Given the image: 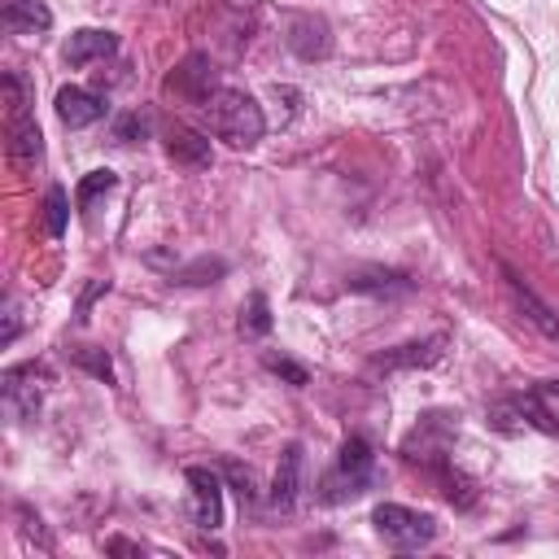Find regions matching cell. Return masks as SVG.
Instances as JSON below:
<instances>
[{
    "mask_svg": "<svg viewBox=\"0 0 559 559\" xmlns=\"http://www.w3.org/2000/svg\"><path fill=\"white\" fill-rule=\"evenodd\" d=\"M201 109L210 118V131L218 140H227L231 148H253L262 140V131H266L262 105L249 92H240V87H218Z\"/></svg>",
    "mask_w": 559,
    "mask_h": 559,
    "instance_id": "cell-1",
    "label": "cell"
},
{
    "mask_svg": "<svg viewBox=\"0 0 559 559\" xmlns=\"http://www.w3.org/2000/svg\"><path fill=\"white\" fill-rule=\"evenodd\" d=\"M4 105H9V157L17 166L39 162L44 135H39V122L31 114V100H26V87L17 74H4Z\"/></svg>",
    "mask_w": 559,
    "mask_h": 559,
    "instance_id": "cell-2",
    "label": "cell"
},
{
    "mask_svg": "<svg viewBox=\"0 0 559 559\" xmlns=\"http://www.w3.org/2000/svg\"><path fill=\"white\" fill-rule=\"evenodd\" d=\"M376 480V454H371V445L362 441V437H349L345 445H341V454H336V467H332V476L323 480V502H341V498H358L367 485Z\"/></svg>",
    "mask_w": 559,
    "mask_h": 559,
    "instance_id": "cell-3",
    "label": "cell"
},
{
    "mask_svg": "<svg viewBox=\"0 0 559 559\" xmlns=\"http://www.w3.org/2000/svg\"><path fill=\"white\" fill-rule=\"evenodd\" d=\"M371 524H376V533H380L389 546H397V550H419V546H428V542L437 537V520H432L428 511H411V507H402V502H380V507L371 511Z\"/></svg>",
    "mask_w": 559,
    "mask_h": 559,
    "instance_id": "cell-4",
    "label": "cell"
},
{
    "mask_svg": "<svg viewBox=\"0 0 559 559\" xmlns=\"http://www.w3.org/2000/svg\"><path fill=\"white\" fill-rule=\"evenodd\" d=\"M489 424L498 432H520V428H537L546 437H559V419L550 415V406L542 402V389L528 393H507L489 406Z\"/></svg>",
    "mask_w": 559,
    "mask_h": 559,
    "instance_id": "cell-5",
    "label": "cell"
},
{
    "mask_svg": "<svg viewBox=\"0 0 559 559\" xmlns=\"http://www.w3.org/2000/svg\"><path fill=\"white\" fill-rule=\"evenodd\" d=\"M44 380H48V371L35 367V362L4 367V376H0L4 411H9L13 419H35V411H39V402H44Z\"/></svg>",
    "mask_w": 559,
    "mask_h": 559,
    "instance_id": "cell-6",
    "label": "cell"
},
{
    "mask_svg": "<svg viewBox=\"0 0 559 559\" xmlns=\"http://www.w3.org/2000/svg\"><path fill=\"white\" fill-rule=\"evenodd\" d=\"M166 92L192 100V105H205L218 87H214V61L205 52H188L170 74H166Z\"/></svg>",
    "mask_w": 559,
    "mask_h": 559,
    "instance_id": "cell-7",
    "label": "cell"
},
{
    "mask_svg": "<svg viewBox=\"0 0 559 559\" xmlns=\"http://www.w3.org/2000/svg\"><path fill=\"white\" fill-rule=\"evenodd\" d=\"M183 476L192 485V520H197V528L214 533L223 524V480L210 467H188Z\"/></svg>",
    "mask_w": 559,
    "mask_h": 559,
    "instance_id": "cell-8",
    "label": "cell"
},
{
    "mask_svg": "<svg viewBox=\"0 0 559 559\" xmlns=\"http://www.w3.org/2000/svg\"><path fill=\"white\" fill-rule=\"evenodd\" d=\"M105 114H109L105 96H96V92H87V87H61V92H57V118H61L70 131L92 127V122H100Z\"/></svg>",
    "mask_w": 559,
    "mask_h": 559,
    "instance_id": "cell-9",
    "label": "cell"
},
{
    "mask_svg": "<svg viewBox=\"0 0 559 559\" xmlns=\"http://www.w3.org/2000/svg\"><path fill=\"white\" fill-rule=\"evenodd\" d=\"M297 493H301V445L288 441L280 450V467H275V480H271V507L275 511H293Z\"/></svg>",
    "mask_w": 559,
    "mask_h": 559,
    "instance_id": "cell-10",
    "label": "cell"
},
{
    "mask_svg": "<svg viewBox=\"0 0 559 559\" xmlns=\"http://www.w3.org/2000/svg\"><path fill=\"white\" fill-rule=\"evenodd\" d=\"M502 275H507V288H511L515 306L524 310V319H528V323H533L542 336L559 341V314H555V310H550V306H546V301H542V297H537V293H533V288H528V284H524V280H520L511 266H502Z\"/></svg>",
    "mask_w": 559,
    "mask_h": 559,
    "instance_id": "cell-11",
    "label": "cell"
},
{
    "mask_svg": "<svg viewBox=\"0 0 559 559\" xmlns=\"http://www.w3.org/2000/svg\"><path fill=\"white\" fill-rule=\"evenodd\" d=\"M288 48H293L297 57H306V61H314V57H328V52H332V35H328V22H323V17H314V13H301V17H293V22H288Z\"/></svg>",
    "mask_w": 559,
    "mask_h": 559,
    "instance_id": "cell-12",
    "label": "cell"
},
{
    "mask_svg": "<svg viewBox=\"0 0 559 559\" xmlns=\"http://www.w3.org/2000/svg\"><path fill=\"white\" fill-rule=\"evenodd\" d=\"M166 153H170L175 166H192V170H201V166L214 162L210 135H201V131H192V127H183V122H175V127L166 131Z\"/></svg>",
    "mask_w": 559,
    "mask_h": 559,
    "instance_id": "cell-13",
    "label": "cell"
},
{
    "mask_svg": "<svg viewBox=\"0 0 559 559\" xmlns=\"http://www.w3.org/2000/svg\"><path fill=\"white\" fill-rule=\"evenodd\" d=\"M109 52H118V35L114 31H96V26H83L70 35L66 44V66H87V61H105Z\"/></svg>",
    "mask_w": 559,
    "mask_h": 559,
    "instance_id": "cell-14",
    "label": "cell"
},
{
    "mask_svg": "<svg viewBox=\"0 0 559 559\" xmlns=\"http://www.w3.org/2000/svg\"><path fill=\"white\" fill-rule=\"evenodd\" d=\"M0 22H4V31H48L52 26V13H48V4H39V0H9L4 4V13H0Z\"/></svg>",
    "mask_w": 559,
    "mask_h": 559,
    "instance_id": "cell-15",
    "label": "cell"
},
{
    "mask_svg": "<svg viewBox=\"0 0 559 559\" xmlns=\"http://www.w3.org/2000/svg\"><path fill=\"white\" fill-rule=\"evenodd\" d=\"M441 345H445V336H432V341H411V345H402L397 354H389V358H380V367H432L437 358H441Z\"/></svg>",
    "mask_w": 559,
    "mask_h": 559,
    "instance_id": "cell-16",
    "label": "cell"
},
{
    "mask_svg": "<svg viewBox=\"0 0 559 559\" xmlns=\"http://www.w3.org/2000/svg\"><path fill=\"white\" fill-rule=\"evenodd\" d=\"M240 332L245 336H266L271 332V306L262 293H249V301L240 306Z\"/></svg>",
    "mask_w": 559,
    "mask_h": 559,
    "instance_id": "cell-17",
    "label": "cell"
},
{
    "mask_svg": "<svg viewBox=\"0 0 559 559\" xmlns=\"http://www.w3.org/2000/svg\"><path fill=\"white\" fill-rule=\"evenodd\" d=\"M114 188H118V175H114V170H92V175L79 183L74 201H79V210H92V201H96L100 192H114Z\"/></svg>",
    "mask_w": 559,
    "mask_h": 559,
    "instance_id": "cell-18",
    "label": "cell"
},
{
    "mask_svg": "<svg viewBox=\"0 0 559 559\" xmlns=\"http://www.w3.org/2000/svg\"><path fill=\"white\" fill-rule=\"evenodd\" d=\"M66 223H70L66 192L61 188H48V197H44V227H48V236H66Z\"/></svg>",
    "mask_w": 559,
    "mask_h": 559,
    "instance_id": "cell-19",
    "label": "cell"
},
{
    "mask_svg": "<svg viewBox=\"0 0 559 559\" xmlns=\"http://www.w3.org/2000/svg\"><path fill=\"white\" fill-rule=\"evenodd\" d=\"M74 362H79V367H87L96 380L114 384V362H109V354H105V349H79V354H74Z\"/></svg>",
    "mask_w": 559,
    "mask_h": 559,
    "instance_id": "cell-20",
    "label": "cell"
},
{
    "mask_svg": "<svg viewBox=\"0 0 559 559\" xmlns=\"http://www.w3.org/2000/svg\"><path fill=\"white\" fill-rule=\"evenodd\" d=\"M349 288H397V293H406L411 288V280L406 275H397V271H376L371 280H349Z\"/></svg>",
    "mask_w": 559,
    "mask_h": 559,
    "instance_id": "cell-21",
    "label": "cell"
},
{
    "mask_svg": "<svg viewBox=\"0 0 559 559\" xmlns=\"http://www.w3.org/2000/svg\"><path fill=\"white\" fill-rule=\"evenodd\" d=\"M227 266L214 258V262H197L192 271H179V284H214V275H223Z\"/></svg>",
    "mask_w": 559,
    "mask_h": 559,
    "instance_id": "cell-22",
    "label": "cell"
},
{
    "mask_svg": "<svg viewBox=\"0 0 559 559\" xmlns=\"http://www.w3.org/2000/svg\"><path fill=\"white\" fill-rule=\"evenodd\" d=\"M266 367H271L275 376H284L288 384H306V380H310V376H306V367H297L293 358H266Z\"/></svg>",
    "mask_w": 559,
    "mask_h": 559,
    "instance_id": "cell-23",
    "label": "cell"
},
{
    "mask_svg": "<svg viewBox=\"0 0 559 559\" xmlns=\"http://www.w3.org/2000/svg\"><path fill=\"white\" fill-rule=\"evenodd\" d=\"M105 288H109V280H96V284H92V288H87V293L79 297V319H87V310H92V301H96V297H100Z\"/></svg>",
    "mask_w": 559,
    "mask_h": 559,
    "instance_id": "cell-24",
    "label": "cell"
},
{
    "mask_svg": "<svg viewBox=\"0 0 559 559\" xmlns=\"http://www.w3.org/2000/svg\"><path fill=\"white\" fill-rule=\"evenodd\" d=\"M135 131L144 135V118H140V114H131V118H122V122H118V140H131Z\"/></svg>",
    "mask_w": 559,
    "mask_h": 559,
    "instance_id": "cell-25",
    "label": "cell"
},
{
    "mask_svg": "<svg viewBox=\"0 0 559 559\" xmlns=\"http://www.w3.org/2000/svg\"><path fill=\"white\" fill-rule=\"evenodd\" d=\"M13 336H17V306L9 301V306H4V345H9Z\"/></svg>",
    "mask_w": 559,
    "mask_h": 559,
    "instance_id": "cell-26",
    "label": "cell"
},
{
    "mask_svg": "<svg viewBox=\"0 0 559 559\" xmlns=\"http://www.w3.org/2000/svg\"><path fill=\"white\" fill-rule=\"evenodd\" d=\"M542 393H559V380H550V384H542Z\"/></svg>",
    "mask_w": 559,
    "mask_h": 559,
    "instance_id": "cell-27",
    "label": "cell"
}]
</instances>
